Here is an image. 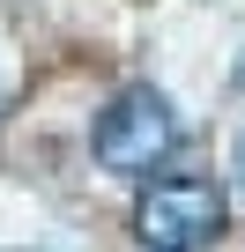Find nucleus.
Wrapping results in <instances>:
<instances>
[{
    "label": "nucleus",
    "instance_id": "nucleus-1",
    "mask_svg": "<svg viewBox=\"0 0 245 252\" xmlns=\"http://www.w3.org/2000/svg\"><path fill=\"white\" fill-rule=\"evenodd\" d=\"M171 149H178V111H171L156 89L111 96V111L97 119V163L119 171V178H149Z\"/></svg>",
    "mask_w": 245,
    "mask_h": 252
},
{
    "label": "nucleus",
    "instance_id": "nucleus-2",
    "mask_svg": "<svg viewBox=\"0 0 245 252\" xmlns=\"http://www.w3.org/2000/svg\"><path fill=\"white\" fill-rule=\"evenodd\" d=\"M223 230V193L208 178H149L134 200V237L149 252H201Z\"/></svg>",
    "mask_w": 245,
    "mask_h": 252
}]
</instances>
